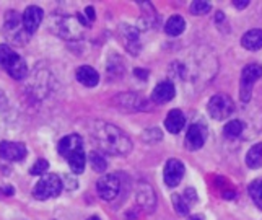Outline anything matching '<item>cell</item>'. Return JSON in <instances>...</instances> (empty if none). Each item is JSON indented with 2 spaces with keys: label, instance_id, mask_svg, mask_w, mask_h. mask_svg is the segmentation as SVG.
Masks as SVG:
<instances>
[{
  "label": "cell",
  "instance_id": "33",
  "mask_svg": "<svg viewBox=\"0 0 262 220\" xmlns=\"http://www.w3.org/2000/svg\"><path fill=\"white\" fill-rule=\"evenodd\" d=\"M187 220H204V218L201 215H192V217H189Z\"/></svg>",
  "mask_w": 262,
  "mask_h": 220
},
{
  "label": "cell",
  "instance_id": "2",
  "mask_svg": "<svg viewBox=\"0 0 262 220\" xmlns=\"http://www.w3.org/2000/svg\"><path fill=\"white\" fill-rule=\"evenodd\" d=\"M0 67H4L15 80H23L28 75V66L25 59L7 44H0Z\"/></svg>",
  "mask_w": 262,
  "mask_h": 220
},
{
  "label": "cell",
  "instance_id": "21",
  "mask_svg": "<svg viewBox=\"0 0 262 220\" xmlns=\"http://www.w3.org/2000/svg\"><path fill=\"white\" fill-rule=\"evenodd\" d=\"M184 30H186V22H184V18L179 15L169 16V20L165 25V31L169 36H179Z\"/></svg>",
  "mask_w": 262,
  "mask_h": 220
},
{
  "label": "cell",
  "instance_id": "32",
  "mask_svg": "<svg viewBox=\"0 0 262 220\" xmlns=\"http://www.w3.org/2000/svg\"><path fill=\"white\" fill-rule=\"evenodd\" d=\"M86 15H88V18L90 20H95V10H93V7H86Z\"/></svg>",
  "mask_w": 262,
  "mask_h": 220
},
{
  "label": "cell",
  "instance_id": "25",
  "mask_svg": "<svg viewBox=\"0 0 262 220\" xmlns=\"http://www.w3.org/2000/svg\"><path fill=\"white\" fill-rule=\"evenodd\" d=\"M90 162H92V168H93L96 173H103V171H106V168H107V162H106V158L103 157L101 153H98V152H92V153H90Z\"/></svg>",
  "mask_w": 262,
  "mask_h": 220
},
{
  "label": "cell",
  "instance_id": "9",
  "mask_svg": "<svg viewBox=\"0 0 262 220\" xmlns=\"http://www.w3.org/2000/svg\"><path fill=\"white\" fill-rule=\"evenodd\" d=\"M184 176V163L178 158H171L165 165L163 178L169 188H176Z\"/></svg>",
  "mask_w": 262,
  "mask_h": 220
},
{
  "label": "cell",
  "instance_id": "18",
  "mask_svg": "<svg viewBox=\"0 0 262 220\" xmlns=\"http://www.w3.org/2000/svg\"><path fill=\"white\" fill-rule=\"evenodd\" d=\"M184 123H186L184 114L181 113L179 109H173V111H169V113H168L166 121H165V126H166V129H168L171 134H179L181 131H183Z\"/></svg>",
  "mask_w": 262,
  "mask_h": 220
},
{
  "label": "cell",
  "instance_id": "34",
  "mask_svg": "<svg viewBox=\"0 0 262 220\" xmlns=\"http://www.w3.org/2000/svg\"><path fill=\"white\" fill-rule=\"evenodd\" d=\"M88 220H99V218H98V217H90Z\"/></svg>",
  "mask_w": 262,
  "mask_h": 220
},
{
  "label": "cell",
  "instance_id": "5",
  "mask_svg": "<svg viewBox=\"0 0 262 220\" xmlns=\"http://www.w3.org/2000/svg\"><path fill=\"white\" fill-rule=\"evenodd\" d=\"M5 36L8 41H12L13 44L18 46H23L30 38V34L26 33L23 26L21 16L16 12H8L5 16Z\"/></svg>",
  "mask_w": 262,
  "mask_h": 220
},
{
  "label": "cell",
  "instance_id": "10",
  "mask_svg": "<svg viewBox=\"0 0 262 220\" xmlns=\"http://www.w3.org/2000/svg\"><path fill=\"white\" fill-rule=\"evenodd\" d=\"M26 157V147L21 142H0V158L7 162H20Z\"/></svg>",
  "mask_w": 262,
  "mask_h": 220
},
{
  "label": "cell",
  "instance_id": "31",
  "mask_svg": "<svg viewBox=\"0 0 262 220\" xmlns=\"http://www.w3.org/2000/svg\"><path fill=\"white\" fill-rule=\"evenodd\" d=\"M233 4H234V7H236V8H246L249 5V0H238V2L234 0Z\"/></svg>",
  "mask_w": 262,
  "mask_h": 220
},
{
  "label": "cell",
  "instance_id": "24",
  "mask_svg": "<svg viewBox=\"0 0 262 220\" xmlns=\"http://www.w3.org/2000/svg\"><path fill=\"white\" fill-rule=\"evenodd\" d=\"M241 132H243V124L241 121H236V119L234 121H228L223 127V135L228 137V139H236Z\"/></svg>",
  "mask_w": 262,
  "mask_h": 220
},
{
  "label": "cell",
  "instance_id": "4",
  "mask_svg": "<svg viewBox=\"0 0 262 220\" xmlns=\"http://www.w3.org/2000/svg\"><path fill=\"white\" fill-rule=\"evenodd\" d=\"M62 191V181L57 175L49 173V175H42L41 179L36 183L33 189V196L39 201H48L51 197H56Z\"/></svg>",
  "mask_w": 262,
  "mask_h": 220
},
{
  "label": "cell",
  "instance_id": "11",
  "mask_svg": "<svg viewBox=\"0 0 262 220\" xmlns=\"http://www.w3.org/2000/svg\"><path fill=\"white\" fill-rule=\"evenodd\" d=\"M207 139V129L201 124H192L187 129L186 134V145L189 150H199L202 149Z\"/></svg>",
  "mask_w": 262,
  "mask_h": 220
},
{
  "label": "cell",
  "instance_id": "15",
  "mask_svg": "<svg viewBox=\"0 0 262 220\" xmlns=\"http://www.w3.org/2000/svg\"><path fill=\"white\" fill-rule=\"evenodd\" d=\"M137 201H139V206L142 209L148 210V212H153L157 204V199H155V192L148 185H140L139 191H137Z\"/></svg>",
  "mask_w": 262,
  "mask_h": 220
},
{
  "label": "cell",
  "instance_id": "16",
  "mask_svg": "<svg viewBox=\"0 0 262 220\" xmlns=\"http://www.w3.org/2000/svg\"><path fill=\"white\" fill-rule=\"evenodd\" d=\"M77 80L85 87H96L99 82V73L90 66H82L77 69Z\"/></svg>",
  "mask_w": 262,
  "mask_h": 220
},
{
  "label": "cell",
  "instance_id": "13",
  "mask_svg": "<svg viewBox=\"0 0 262 220\" xmlns=\"http://www.w3.org/2000/svg\"><path fill=\"white\" fill-rule=\"evenodd\" d=\"M174 95H176V88L173 85V82L165 80V82H160V84L153 88L151 98L155 103H168L174 98Z\"/></svg>",
  "mask_w": 262,
  "mask_h": 220
},
{
  "label": "cell",
  "instance_id": "7",
  "mask_svg": "<svg viewBox=\"0 0 262 220\" xmlns=\"http://www.w3.org/2000/svg\"><path fill=\"white\" fill-rule=\"evenodd\" d=\"M207 109H209V114L215 119V121H223L233 114L234 111V103L233 99L228 95H215L213 98H210L209 105H207Z\"/></svg>",
  "mask_w": 262,
  "mask_h": 220
},
{
  "label": "cell",
  "instance_id": "3",
  "mask_svg": "<svg viewBox=\"0 0 262 220\" xmlns=\"http://www.w3.org/2000/svg\"><path fill=\"white\" fill-rule=\"evenodd\" d=\"M82 23L75 20L74 16L52 13L49 18V28L52 33H56L66 39H78L82 36Z\"/></svg>",
  "mask_w": 262,
  "mask_h": 220
},
{
  "label": "cell",
  "instance_id": "35",
  "mask_svg": "<svg viewBox=\"0 0 262 220\" xmlns=\"http://www.w3.org/2000/svg\"><path fill=\"white\" fill-rule=\"evenodd\" d=\"M0 192H2V189H0Z\"/></svg>",
  "mask_w": 262,
  "mask_h": 220
},
{
  "label": "cell",
  "instance_id": "17",
  "mask_svg": "<svg viewBox=\"0 0 262 220\" xmlns=\"http://www.w3.org/2000/svg\"><path fill=\"white\" fill-rule=\"evenodd\" d=\"M241 44H243V48L248 51L260 49L262 48V30L254 28V30H249L248 33H245L241 38Z\"/></svg>",
  "mask_w": 262,
  "mask_h": 220
},
{
  "label": "cell",
  "instance_id": "12",
  "mask_svg": "<svg viewBox=\"0 0 262 220\" xmlns=\"http://www.w3.org/2000/svg\"><path fill=\"white\" fill-rule=\"evenodd\" d=\"M42 15L44 12L41 10L39 7H36V5H31L28 7L25 10L23 16H21V20H23V26H25V30L28 34H33L36 30H38V26L41 25L42 22Z\"/></svg>",
  "mask_w": 262,
  "mask_h": 220
},
{
  "label": "cell",
  "instance_id": "30",
  "mask_svg": "<svg viewBox=\"0 0 262 220\" xmlns=\"http://www.w3.org/2000/svg\"><path fill=\"white\" fill-rule=\"evenodd\" d=\"M150 137H153V142L160 141L161 139V131L160 129H148V131L143 132L142 139L145 141V142H150Z\"/></svg>",
  "mask_w": 262,
  "mask_h": 220
},
{
  "label": "cell",
  "instance_id": "6",
  "mask_svg": "<svg viewBox=\"0 0 262 220\" xmlns=\"http://www.w3.org/2000/svg\"><path fill=\"white\" fill-rule=\"evenodd\" d=\"M262 77V66L260 64H248L241 72V84H239V98L241 102H249L252 96V87H254L256 80Z\"/></svg>",
  "mask_w": 262,
  "mask_h": 220
},
{
  "label": "cell",
  "instance_id": "8",
  "mask_svg": "<svg viewBox=\"0 0 262 220\" xmlns=\"http://www.w3.org/2000/svg\"><path fill=\"white\" fill-rule=\"evenodd\" d=\"M121 189V181L116 175H104L98 179L96 183V191L101 199L104 201H113L116 199V196L119 194Z\"/></svg>",
  "mask_w": 262,
  "mask_h": 220
},
{
  "label": "cell",
  "instance_id": "23",
  "mask_svg": "<svg viewBox=\"0 0 262 220\" xmlns=\"http://www.w3.org/2000/svg\"><path fill=\"white\" fill-rule=\"evenodd\" d=\"M248 191H249V196L252 199V203L262 210V179L252 181L248 188Z\"/></svg>",
  "mask_w": 262,
  "mask_h": 220
},
{
  "label": "cell",
  "instance_id": "14",
  "mask_svg": "<svg viewBox=\"0 0 262 220\" xmlns=\"http://www.w3.org/2000/svg\"><path fill=\"white\" fill-rule=\"evenodd\" d=\"M82 149H83V141H82V137H80L78 134L66 135L64 139L59 142V153L64 158H67L69 155H72L77 150H82Z\"/></svg>",
  "mask_w": 262,
  "mask_h": 220
},
{
  "label": "cell",
  "instance_id": "28",
  "mask_svg": "<svg viewBox=\"0 0 262 220\" xmlns=\"http://www.w3.org/2000/svg\"><path fill=\"white\" fill-rule=\"evenodd\" d=\"M48 168H49L48 160L38 158V162H36V163L33 165V167H31L30 173H31V175H34V176H41V175H44V173L48 171Z\"/></svg>",
  "mask_w": 262,
  "mask_h": 220
},
{
  "label": "cell",
  "instance_id": "20",
  "mask_svg": "<svg viewBox=\"0 0 262 220\" xmlns=\"http://www.w3.org/2000/svg\"><path fill=\"white\" fill-rule=\"evenodd\" d=\"M67 160H69V165H70V170L74 171L75 175H80V173H83V170H85V163H86V157H85L83 149L74 152L72 155H69Z\"/></svg>",
  "mask_w": 262,
  "mask_h": 220
},
{
  "label": "cell",
  "instance_id": "27",
  "mask_svg": "<svg viewBox=\"0 0 262 220\" xmlns=\"http://www.w3.org/2000/svg\"><path fill=\"white\" fill-rule=\"evenodd\" d=\"M210 2H205V0H195V2L191 4V12L194 15H205L210 12Z\"/></svg>",
  "mask_w": 262,
  "mask_h": 220
},
{
  "label": "cell",
  "instance_id": "26",
  "mask_svg": "<svg viewBox=\"0 0 262 220\" xmlns=\"http://www.w3.org/2000/svg\"><path fill=\"white\" fill-rule=\"evenodd\" d=\"M173 206H174V210L179 214V215H187L189 210H191V207H189V204L184 201L183 194H173Z\"/></svg>",
  "mask_w": 262,
  "mask_h": 220
},
{
  "label": "cell",
  "instance_id": "19",
  "mask_svg": "<svg viewBox=\"0 0 262 220\" xmlns=\"http://www.w3.org/2000/svg\"><path fill=\"white\" fill-rule=\"evenodd\" d=\"M125 30H122V39L125 48H127L132 54L139 52V33L135 31V28H129V26H124Z\"/></svg>",
  "mask_w": 262,
  "mask_h": 220
},
{
  "label": "cell",
  "instance_id": "1",
  "mask_svg": "<svg viewBox=\"0 0 262 220\" xmlns=\"http://www.w3.org/2000/svg\"><path fill=\"white\" fill-rule=\"evenodd\" d=\"M95 139L98 145L106 153L111 155H127L132 150V141L122 129L110 123H96L95 124Z\"/></svg>",
  "mask_w": 262,
  "mask_h": 220
},
{
  "label": "cell",
  "instance_id": "22",
  "mask_svg": "<svg viewBox=\"0 0 262 220\" xmlns=\"http://www.w3.org/2000/svg\"><path fill=\"white\" fill-rule=\"evenodd\" d=\"M246 165L252 170L262 167V144H256L251 147L249 152L246 153Z\"/></svg>",
  "mask_w": 262,
  "mask_h": 220
},
{
  "label": "cell",
  "instance_id": "29",
  "mask_svg": "<svg viewBox=\"0 0 262 220\" xmlns=\"http://www.w3.org/2000/svg\"><path fill=\"white\" fill-rule=\"evenodd\" d=\"M183 197L184 201L189 204V207H192L195 203H197V194H195V191L192 188H187L184 192H183Z\"/></svg>",
  "mask_w": 262,
  "mask_h": 220
}]
</instances>
